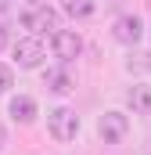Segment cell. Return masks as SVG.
I'll list each match as a JSON object with an SVG mask.
<instances>
[{
    "label": "cell",
    "instance_id": "obj_1",
    "mask_svg": "<svg viewBox=\"0 0 151 155\" xmlns=\"http://www.w3.org/2000/svg\"><path fill=\"white\" fill-rule=\"evenodd\" d=\"M47 130H50V137L54 141H76V134H79V116H76L72 108H50L47 112Z\"/></svg>",
    "mask_w": 151,
    "mask_h": 155
},
{
    "label": "cell",
    "instance_id": "obj_2",
    "mask_svg": "<svg viewBox=\"0 0 151 155\" xmlns=\"http://www.w3.org/2000/svg\"><path fill=\"white\" fill-rule=\"evenodd\" d=\"M22 25H25L29 33H36V36L40 33H50V36H54V33H58V11L47 7V4H36L33 11L22 15Z\"/></svg>",
    "mask_w": 151,
    "mask_h": 155
},
{
    "label": "cell",
    "instance_id": "obj_3",
    "mask_svg": "<svg viewBox=\"0 0 151 155\" xmlns=\"http://www.w3.org/2000/svg\"><path fill=\"white\" fill-rule=\"evenodd\" d=\"M97 134H101L104 144H119L130 134V119L122 116V112H104V116L97 119Z\"/></svg>",
    "mask_w": 151,
    "mask_h": 155
},
{
    "label": "cell",
    "instance_id": "obj_4",
    "mask_svg": "<svg viewBox=\"0 0 151 155\" xmlns=\"http://www.w3.org/2000/svg\"><path fill=\"white\" fill-rule=\"evenodd\" d=\"M11 51H14V61H18V69H40V61H43V43H40L36 36L18 40Z\"/></svg>",
    "mask_w": 151,
    "mask_h": 155
},
{
    "label": "cell",
    "instance_id": "obj_5",
    "mask_svg": "<svg viewBox=\"0 0 151 155\" xmlns=\"http://www.w3.org/2000/svg\"><path fill=\"white\" fill-rule=\"evenodd\" d=\"M79 51H83V40L76 36V33H69V29H58V33H54V54H58L61 61L79 58Z\"/></svg>",
    "mask_w": 151,
    "mask_h": 155
},
{
    "label": "cell",
    "instance_id": "obj_6",
    "mask_svg": "<svg viewBox=\"0 0 151 155\" xmlns=\"http://www.w3.org/2000/svg\"><path fill=\"white\" fill-rule=\"evenodd\" d=\"M140 33H144V25H140V18H137V15H126V18H119V22H115V40H119V43H126V47H133V43L140 40Z\"/></svg>",
    "mask_w": 151,
    "mask_h": 155
},
{
    "label": "cell",
    "instance_id": "obj_7",
    "mask_svg": "<svg viewBox=\"0 0 151 155\" xmlns=\"http://www.w3.org/2000/svg\"><path fill=\"white\" fill-rule=\"evenodd\" d=\"M7 112H11L14 123H33V119H36V101H33V97H25V94H18V97H11Z\"/></svg>",
    "mask_w": 151,
    "mask_h": 155
},
{
    "label": "cell",
    "instance_id": "obj_8",
    "mask_svg": "<svg viewBox=\"0 0 151 155\" xmlns=\"http://www.w3.org/2000/svg\"><path fill=\"white\" fill-rule=\"evenodd\" d=\"M43 87L54 90V94H69L76 83H72V76H69L65 69H47V72H43Z\"/></svg>",
    "mask_w": 151,
    "mask_h": 155
},
{
    "label": "cell",
    "instance_id": "obj_9",
    "mask_svg": "<svg viewBox=\"0 0 151 155\" xmlns=\"http://www.w3.org/2000/svg\"><path fill=\"white\" fill-rule=\"evenodd\" d=\"M126 101H130V108H133V112L151 116V87H133V90L126 94Z\"/></svg>",
    "mask_w": 151,
    "mask_h": 155
},
{
    "label": "cell",
    "instance_id": "obj_10",
    "mask_svg": "<svg viewBox=\"0 0 151 155\" xmlns=\"http://www.w3.org/2000/svg\"><path fill=\"white\" fill-rule=\"evenodd\" d=\"M61 7H65L72 18H90V15H94V0H61Z\"/></svg>",
    "mask_w": 151,
    "mask_h": 155
},
{
    "label": "cell",
    "instance_id": "obj_11",
    "mask_svg": "<svg viewBox=\"0 0 151 155\" xmlns=\"http://www.w3.org/2000/svg\"><path fill=\"white\" fill-rule=\"evenodd\" d=\"M130 69H148L151 72V54H137V61H130Z\"/></svg>",
    "mask_w": 151,
    "mask_h": 155
},
{
    "label": "cell",
    "instance_id": "obj_12",
    "mask_svg": "<svg viewBox=\"0 0 151 155\" xmlns=\"http://www.w3.org/2000/svg\"><path fill=\"white\" fill-rule=\"evenodd\" d=\"M7 87H11V69H7V65H0V94H4Z\"/></svg>",
    "mask_w": 151,
    "mask_h": 155
},
{
    "label": "cell",
    "instance_id": "obj_13",
    "mask_svg": "<svg viewBox=\"0 0 151 155\" xmlns=\"http://www.w3.org/2000/svg\"><path fill=\"white\" fill-rule=\"evenodd\" d=\"M4 47H7V29L0 25V51H4Z\"/></svg>",
    "mask_w": 151,
    "mask_h": 155
},
{
    "label": "cell",
    "instance_id": "obj_14",
    "mask_svg": "<svg viewBox=\"0 0 151 155\" xmlns=\"http://www.w3.org/2000/svg\"><path fill=\"white\" fill-rule=\"evenodd\" d=\"M4 141H7V130H4V123H0V148H4Z\"/></svg>",
    "mask_w": 151,
    "mask_h": 155
}]
</instances>
